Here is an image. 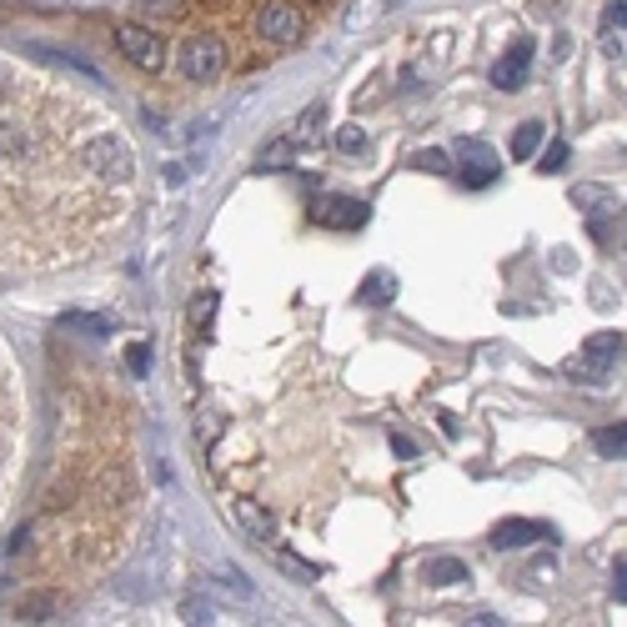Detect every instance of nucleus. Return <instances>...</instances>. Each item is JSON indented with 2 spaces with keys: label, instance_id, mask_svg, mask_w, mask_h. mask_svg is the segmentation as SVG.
Returning <instances> with one entry per match:
<instances>
[{
  "label": "nucleus",
  "instance_id": "nucleus-1",
  "mask_svg": "<svg viewBox=\"0 0 627 627\" xmlns=\"http://www.w3.org/2000/svg\"><path fill=\"white\" fill-rule=\"evenodd\" d=\"M256 31L266 36V46H296L301 31H307V15L296 5H286V0H266L256 15Z\"/></svg>",
  "mask_w": 627,
  "mask_h": 627
},
{
  "label": "nucleus",
  "instance_id": "nucleus-29",
  "mask_svg": "<svg viewBox=\"0 0 627 627\" xmlns=\"http://www.w3.org/2000/svg\"><path fill=\"white\" fill-rule=\"evenodd\" d=\"M613 597H617V603H627V568L613 572Z\"/></svg>",
  "mask_w": 627,
  "mask_h": 627
},
{
  "label": "nucleus",
  "instance_id": "nucleus-22",
  "mask_svg": "<svg viewBox=\"0 0 627 627\" xmlns=\"http://www.w3.org/2000/svg\"><path fill=\"white\" fill-rule=\"evenodd\" d=\"M276 568H282V572H292V582H311V578H317V568H311V562H296V557H276Z\"/></svg>",
  "mask_w": 627,
  "mask_h": 627
},
{
  "label": "nucleus",
  "instance_id": "nucleus-20",
  "mask_svg": "<svg viewBox=\"0 0 627 627\" xmlns=\"http://www.w3.org/2000/svg\"><path fill=\"white\" fill-rule=\"evenodd\" d=\"M317 130H321V106H311V111H307V116L296 121V136H292V141L311 146V141H317Z\"/></svg>",
  "mask_w": 627,
  "mask_h": 627
},
{
  "label": "nucleus",
  "instance_id": "nucleus-23",
  "mask_svg": "<svg viewBox=\"0 0 627 627\" xmlns=\"http://www.w3.org/2000/svg\"><path fill=\"white\" fill-rule=\"evenodd\" d=\"M537 167H543V171H562V167H568V146L552 141L543 156H537Z\"/></svg>",
  "mask_w": 627,
  "mask_h": 627
},
{
  "label": "nucleus",
  "instance_id": "nucleus-15",
  "mask_svg": "<svg viewBox=\"0 0 627 627\" xmlns=\"http://www.w3.org/2000/svg\"><path fill=\"white\" fill-rule=\"evenodd\" d=\"M412 167H417V171H432V176H447V171H452V156L437 151V146H422V151L412 156Z\"/></svg>",
  "mask_w": 627,
  "mask_h": 627
},
{
  "label": "nucleus",
  "instance_id": "nucleus-19",
  "mask_svg": "<svg viewBox=\"0 0 627 627\" xmlns=\"http://www.w3.org/2000/svg\"><path fill=\"white\" fill-rule=\"evenodd\" d=\"M181 617H186V623H216V607L206 603V597H186V603H181Z\"/></svg>",
  "mask_w": 627,
  "mask_h": 627
},
{
  "label": "nucleus",
  "instance_id": "nucleus-18",
  "mask_svg": "<svg viewBox=\"0 0 627 627\" xmlns=\"http://www.w3.org/2000/svg\"><path fill=\"white\" fill-rule=\"evenodd\" d=\"M126 372H130V377H146V372H151V346H146V342H130V346H126Z\"/></svg>",
  "mask_w": 627,
  "mask_h": 627
},
{
  "label": "nucleus",
  "instance_id": "nucleus-4",
  "mask_svg": "<svg viewBox=\"0 0 627 627\" xmlns=\"http://www.w3.org/2000/svg\"><path fill=\"white\" fill-rule=\"evenodd\" d=\"M457 161H461V181H467V186H492L498 171H502L498 151H492L487 141H477V136L457 141Z\"/></svg>",
  "mask_w": 627,
  "mask_h": 627
},
{
  "label": "nucleus",
  "instance_id": "nucleus-11",
  "mask_svg": "<svg viewBox=\"0 0 627 627\" xmlns=\"http://www.w3.org/2000/svg\"><path fill=\"white\" fill-rule=\"evenodd\" d=\"M461 578H472V572H467V562H457V557H432V562H426V582H432V588H447V582H461Z\"/></svg>",
  "mask_w": 627,
  "mask_h": 627
},
{
  "label": "nucleus",
  "instance_id": "nucleus-8",
  "mask_svg": "<svg viewBox=\"0 0 627 627\" xmlns=\"http://www.w3.org/2000/svg\"><path fill=\"white\" fill-rule=\"evenodd\" d=\"M231 517H237V527L251 537V543H272L276 537V517L261 508L256 498H237L231 502Z\"/></svg>",
  "mask_w": 627,
  "mask_h": 627
},
{
  "label": "nucleus",
  "instance_id": "nucleus-2",
  "mask_svg": "<svg viewBox=\"0 0 627 627\" xmlns=\"http://www.w3.org/2000/svg\"><path fill=\"white\" fill-rule=\"evenodd\" d=\"M226 71V46L216 36H191L181 46V76L186 81H216Z\"/></svg>",
  "mask_w": 627,
  "mask_h": 627
},
{
  "label": "nucleus",
  "instance_id": "nucleus-10",
  "mask_svg": "<svg viewBox=\"0 0 627 627\" xmlns=\"http://www.w3.org/2000/svg\"><path fill=\"white\" fill-rule=\"evenodd\" d=\"M572 202H578V206H582V212H588V216L623 212V206H617V196H613V191H603V186H578V191H572Z\"/></svg>",
  "mask_w": 627,
  "mask_h": 627
},
{
  "label": "nucleus",
  "instance_id": "nucleus-3",
  "mask_svg": "<svg viewBox=\"0 0 627 627\" xmlns=\"http://www.w3.org/2000/svg\"><path fill=\"white\" fill-rule=\"evenodd\" d=\"M116 50L126 60H136V66H146V71H156V66L167 60V41L156 36V31H146V25H136V21L116 25Z\"/></svg>",
  "mask_w": 627,
  "mask_h": 627
},
{
  "label": "nucleus",
  "instance_id": "nucleus-24",
  "mask_svg": "<svg viewBox=\"0 0 627 627\" xmlns=\"http://www.w3.org/2000/svg\"><path fill=\"white\" fill-rule=\"evenodd\" d=\"M212 317H216V292H202V296H196V307H191V321H196V327H206Z\"/></svg>",
  "mask_w": 627,
  "mask_h": 627
},
{
  "label": "nucleus",
  "instance_id": "nucleus-27",
  "mask_svg": "<svg viewBox=\"0 0 627 627\" xmlns=\"http://www.w3.org/2000/svg\"><path fill=\"white\" fill-rule=\"evenodd\" d=\"M603 50L607 56H623V31H603Z\"/></svg>",
  "mask_w": 627,
  "mask_h": 627
},
{
  "label": "nucleus",
  "instance_id": "nucleus-28",
  "mask_svg": "<svg viewBox=\"0 0 627 627\" xmlns=\"http://www.w3.org/2000/svg\"><path fill=\"white\" fill-rule=\"evenodd\" d=\"M391 447H397V457H417L412 437H402V432H391Z\"/></svg>",
  "mask_w": 627,
  "mask_h": 627
},
{
  "label": "nucleus",
  "instance_id": "nucleus-9",
  "mask_svg": "<svg viewBox=\"0 0 627 627\" xmlns=\"http://www.w3.org/2000/svg\"><path fill=\"white\" fill-rule=\"evenodd\" d=\"M527 71H533V46L522 41V46H512L508 56L492 66V86H498V91H517V86L527 81Z\"/></svg>",
  "mask_w": 627,
  "mask_h": 627
},
{
  "label": "nucleus",
  "instance_id": "nucleus-26",
  "mask_svg": "<svg viewBox=\"0 0 627 627\" xmlns=\"http://www.w3.org/2000/svg\"><path fill=\"white\" fill-rule=\"evenodd\" d=\"M286 161H292V141H276L272 151L261 156V167H286Z\"/></svg>",
  "mask_w": 627,
  "mask_h": 627
},
{
  "label": "nucleus",
  "instance_id": "nucleus-13",
  "mask_svg": "<svg viewBox=\"0 0 627 627\" xmlns=\"http://www.w3.org/2000/svg\"><path fill=\"white\" fill-rule=\"evenodd\" d=\"M592 447L603 452V457H627V422L597 426V432H592Z\"/></svg>",
  "mask_w": 627,
  "mask_h": 627
},
{
  "label": "nucleus",
  "instance_id": "nucleus-25",
  "mask_svg": "<svg viewBox=\"0 0 627 627\" xmlns=\"http://www.w3.org/2000/svg\"><path fill=\"white\" fill-rule=\"evenodd\" d=\"M603 31H627V0H613L603 11Z\"/></svg>",
  "mask_w": 627,
  "mask_h": 627
},
{
  "label": "nucleus",
  "instance_id": "nucleus-21",
  "mask_svg": "<svg viewBox=\"0 0 627 627\" xmlns=\"http://www.w3.org/2000/svg\"><path fill=\"white\" fill-rule=\"evenodd\" d=\"M221 588H231V592H237V597H241V603H251V597H256V588H251V582L241 578L237 568H226V572H221Z\"/></svg>",
  "mask_w": 627,
  "mask_h": 627
},
{
  "label": "nucleus",
  "instance_id": "nucleus-16",
  "mask_svg": "<svg viewBox=\"0 0 627 627\" xmlns=\"http://www.w3.org/2000/svg\"><path fill=\"white\" fill-rule=\"evenodd\" d=\"M66 327L91 337H111V317H91V311H66Z\"/></svg>",
  "mask_w": 627,
  "mask_h": 627
},
{
  "label": "nucleus",
  "instance_id": "nucleus-17",
  "mask_svg": "<svg viewBox=\"0 0 627 627\" xmlns=\"http://www.w3.org/2000/svg\"><path fill=\"white\" fill-rule=\"evenodd\" d=\"M332 146L342 156H367V141H362V130H356V126H337L332 130Z\"/></svg>",
  "mask_w": 627,
  "mask_h": 627
},
{
  "label": "nucleus",
  "instance_id": "nucleus-6",
  "mask_svg": "<svg viewBox=\"0 0 627 627\" xmlns=\"http://www.w3.org/2000/svg\"><path fill=\"white\" fill-rule=\"evenodd\" d=\"M617 352H623V337H617V332H597V337H588V346H582V356L572 362V367L588 372V377H607L613 362H617Z\"/></svg>",
  "mask_w": 627,
  "mask_h": 627
},
{
  "label": "nucleus",
  "instance_id": "nucleus-14",
  "mask_svg": "<svg viewBox=\"0 0 627 627\" xmlns=\"http://www.w3.org/2000/svg\"><path fill=\"white\" fill-rule=\"evenodd\" d=\"M391 296H397V276L391 272H372L367 282H362V301H372V307H381Z\"/></svg>",
  "mask_w": 627,
  "mask_h": 627
},
{
  "label": "nucleus",
  "instance_id": "nucleus-7",
  "mask_svg": "<svg viewBox=\"0 0 627 627\" xmlns=\"http://www.w3.org/2000/svg\"><path fill=\"white\" fill-rule=\"evenodd\" d=\"M533 543H552V527L533 517H508L492 527V547H533Z\"/></svg>",
  "mask_w": 627,
  "mask_h": 627
},
{
  "label": "nucleus",
  "instance_id": "nucleus-12",
  "mask_svg": "<svg viewBox=\"0 0 627 627\" xmlns=\"http://www.w3.org/2000/svg\"><path fill=\"white\" fill-rule=\"evenodd\" d=\"M543 136H547V126H543V121H522V126H517V136H512V156H517V161H527V156H537V146H543Z\"/></svg>",
  "mask_w": 627,
  "mask_h": 627
},
{
  "label": "nucleus",
  "instance_id": "nucleus-5",
  "mask_svg": "<svg viewBox=\"0 0 627 627\" xmlns=\"http://www.w3.org/2000/svg\"><path fill=\"white\" fill-rule=\"evenodd\" d=\"M311 216L321 226H332V231H356V226H367V206L352 202V196H317L311 202Z\"/></svg>",
  "mask_w": 627,
  "mask_h": 627
}]
</instances>
